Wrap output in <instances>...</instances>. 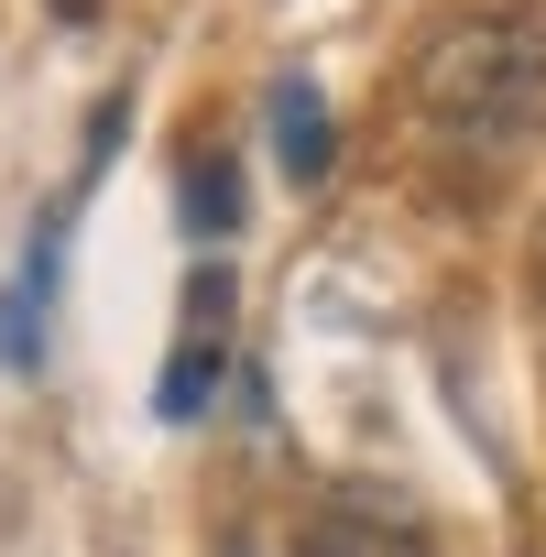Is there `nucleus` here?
<instances>
[{"label": "nucleus", "instance_id": "7ed1b4c3", "mask_svg": "<svg viewBox=\"0 0 546 557\" xmlns=\"http://www.w3.org/2000/svg\"><path fill=\"white\" fill-rule=\"evenodd\" d=\"M273 153H285V175H296V186H318V175H328V110H318V88H307V77L273 88Z\"/></svg>", "mask_w": 546, "mask_h": 557}, {"label": "nucleus", "instance_id": "20e7f679", "mask_svg": "<svg viewBox=\"0 0 546 557\" xmlns=\"http://www.w3.org/2000/svg\"><path fill=\"white\" fill-rule=\"evenodd\" d=\"M186 230H197V240L240 230V175H229V153H197V164H186Z\"/></svg>", "mask_w": 546, "mask_h": 557}, {"label": "nucleus", "instance_id": "0eeeda50", "mask_svg": "<svg viewBox=\"0 0 546 557\" xmlns=\"http://www.w3.org/2000/svg\"><path fill=\"white\" fill-rule=\"evenodd\" d=\"M535 296H546V219H535Z\"/></svg>", "mask_w": 546, "mask_h": 557}, {"label": "nucleus", "instance_id": "f03ea898", "mask_svg": "<svg viewBox=\"0 0 546 557\" xmlns=\"http://www.w3.org/2000/svg\"><path fill=\"white\" fill-rule=\"evenodd\" d=\"M296 557H426V524L383 513V503H328V513H307Z\"/></svg>", "mask_w": 546, "mask_h": 557}, {"label": "nucleus", "instance_id": "423d86ee", "mask_svg": "<svg viewBox=\"0 0 546 557\" xmlns=\"http://www.w3.org/2000/svg\"><path fill=\"white\" fill-rule=\"evenodd\" d=\"M88 12H99V0H55V23H88Z\"/></svg>", "mask_w": 546, "mask_h": 557}, {"label": "nucleus", "instance_id": "f257e3e1", "mask_svg": "<svg viewBox=\"0 0 546 557\" xmlns=\"http://www.w3.org/2000/svg\"><path fill=\"white\" fill-rule=\"evenodd\" d=\"M405 99L437 132H513L524 110H546V0H492L437 23L405 66Z\"/></svg>", "mask_w": 546, "mask_h": 557}, {"label": "nucleus", "instance_id": "39448f33", "mask_svg": "<svg viewBox=\"0 0 546 557\" xmlns=\"http://www.w3.org/2000/svg\"><path fill=\"white\" fill-rule=\"evenodd\" d=\"M219 361H229V339H186V350H175V372H164V416H197V405H208V383H219Z\"/></svg>", "mask_w": 546, "mask_h": 557}]
</instances>
